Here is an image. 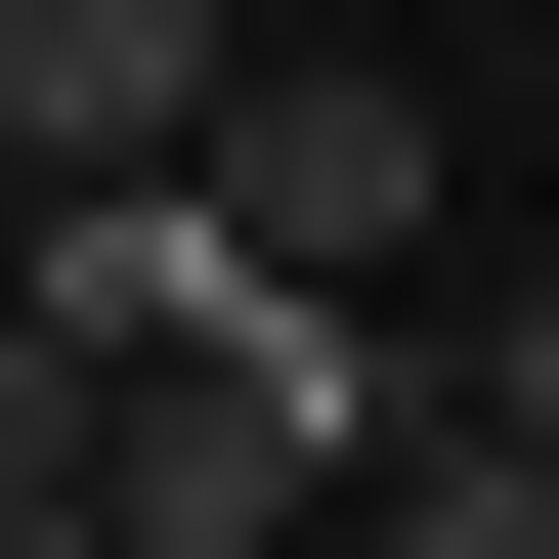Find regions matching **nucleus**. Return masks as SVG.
Masks as SVG:
<instances>
[{
	"label": "nucleus",
	"mask_w": 559,
	"mask_h": 559,
	"mask_svg": "<svg viewBox=\"0 0 559 559\" xmlns=\"http://www.w3.org/2000/svg\"><path fill=\"white\" fill-rule=\"evenodd\" d=\"M430 173H474V130H430L388 44H259V86H215V173H173V259H215V301H388Z\"/></svg>",
	"instance_id": "nucleus-1"
},
{
	"label": "nucleus",
	"mask_w": 559,
	"mask_h": 559,
	"mask_svg": "<svg viewBox=\"0 0 559 559\" xmlns=\"http://www.w3.org/2000/svg\"><path fill=\"white\" fill-rule=\"evenodd\" d=\"M215 86H259L215 0H0V130H44V215H173V173H215Z\"/></svg>",
	"instance_id": "nucleus-2"
},
{
	"label": "nucleus",
	"mask_w": 559,
	"mask_h": 559,
	"mask_svg": "<svg viewBox=\"0 0 559 559\" xmlns=\"http://www.w3.org/2000/svg\"><path fill=\"white\" fill-rule=\"evenodd\" d=\"M345 559H559V474H516V430H388V474H345Z\"/></svg>",
	"instance_id": "nucleus-3"
},
{
	"label": "nucleus",
	"mask_w": 559,
	"mask_h": 559,
	"mask_svg": "<svg viewBox=\"0 0 559 559\" xmlns=\"http://www.w3.org/2000/svg\"><path fill=\"white\" fill-rule=\"evenodd\" d=\"M430 430H516V474H559V259H516V301H474V388H430Z\"/></svg>",
	"instance_id": "nucleus-4"
},
{
	"label": "nucleus",
	"mask_w": 559,
	"mask_h": 559,
	"mask_svg": "<svg viewBox=\"0 0 559 559\" xmlns=\"http://www.w3.org/2000/svg\"><path fill=\"white\" fill-rule=\"evenodd\" d=\"M215 44H388V0H215Z\"/></svg>",
	"instance_id": "nucleus-5"
},
{
	"label": "nucleus",
	"mask_w": 559,
	"mask_h": 559,
	"mask_svg": "<svg viewBox=\"0 0 559 559\" xmlns=\"http://www.w3.org/2000/svg\"><path fill=\"white\" fill-rule=\"evenodd\" d=\"M0 559H130V516H0Z\"/></svg>",
	"instance_id": "nucleus-6"
}]
</instances>
